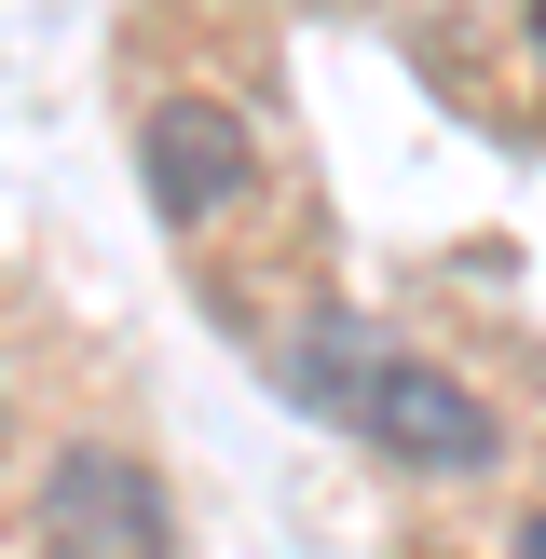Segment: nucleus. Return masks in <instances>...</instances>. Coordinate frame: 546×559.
Instances as JSON below:
<instances>
[{
    "mask_svg": "<svg viewBox=\"0 0 546 559\" xmlns=\"http://www.w3.org/2000/svg\"><path fill=\"white\" fill-rule=\"evenodd\" d=\"M355 437H382V464H424V478H491V451H506V424H491L451 369H424V355H382Z\"/></svg>",
    "mask_w": 546,
    "mask_h": 559,
    "instance_id": "obj_2",
    "label": "nucleus"
},
{
    "mask_svg": "<svg viewBox=\"0 0 546 559\" xmlns=\"http://www.w3.org/2000/svg\"><path fill=\"white\" fill-rule=\"evenodd\" d=\"M27 519H41V559H178V506L123 437H69Z\"/></svg>",
    "mask_w": 546,
    "mask_h": 559,
    "instance_id": "obj_1",
    "label": "nucleus"
},
{
    "mask_svg": "<svg viewBox=\"0 0 546 559\" xmlns=\"http://www.w3.org/2000/svg\"><path fill=\"white\" fill-rule=\"evenodd\" d=\"M136 178H151L164 218H233L246 191H260V151H246V123L218 96H151V123H136Z\"/></svg>",
    "mask_w": 546,
    "mask_h": 559,
    "instance_id": "obj_3",
    "label": "nucleus"
},
{
    "mask_svg": "<svg viewBox=\"0 0 546 559\" xmlns=\"http://www.w3.org/2000/svg\"><path fill=\"white\" fill-rule=\"evenodd\" d=\"M519 559H546V506H533V519H519Z\"/></svg>",
    "mask_w": 546,
    "mask_h": 559,
    "instance_id": "obj_4",
    "label": "nucleus"
}]
</instances>
